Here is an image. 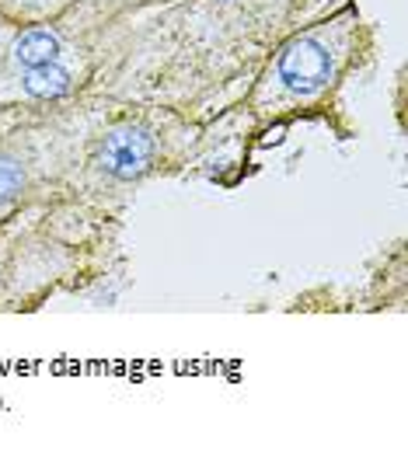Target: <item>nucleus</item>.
<instances>
[{"instance_id": "1", "label": "nucleus", "mask_w": 408, "mask_h": 453, "mask_svg": "<svg viewBox=\"0 0 408 453\" xmlns=\"http://www.w3.org/2000/svg\"><path fill=\"white\" fill-rule=\"evenodd\" d=\"M150 161H154V140L140 126H122L116 133H109L102 150H98L102 171H109L119 181H129V178L143 174L150 168Z\"/></svg>"}, {"instance_id": "4", "label": "nucleus", "mask_w": 408, "mask_h": 453, "mask_svg": "<svg viewBox=\"0 0 408 453\" xmlns=\"http://www.w3.org/2000/svg\"><path fill=\"white\" fill-rule=\"evenodd\" d=\"M25 91L32 98H59L70 91V73L57 66V63H42V66H32L25 73Z\"/></svg>"}, {"instance_id": "5", "label": "nucleus", "mask_w": 408, "mask_h": 453, "mask_svg": "<svg viewBox=\"0 0 408 453\" xmlns=\"http://www.w3.org/2000/svg\"><path fill=\"white\" fill-rule=\"evenodd\" d=\"M25 185V168L14 157H0V203L14 199Z\"/></svg>"}, {"instance_id": "2", "label": "nucleus", "mask_w": 408, "mask_h": 453, "mask_svg": "<svg viewBox=\"0 0 408 453\" xmlns=\"http://www.w3.org/2000/svg\"><path fill=\"white\" fill-rule=\"evenodd\" d=\"M328 70H332V57H328V50H325L318 39H300V42H293L290 50L280 57V66H276L280 81H283L290 91H296V95L314 91V88L328 77Z\"/></svg>"}, {"instance_id": "3", "label": "nucleus", "mask_w": 408, "mask_h": 453, "mask_svg": "<svg viewBox=\"0 0 408 453\" xmlns=\"http://www.w3.org/2000/svg\"><path fill=\"white\" fill-rule=\"evenodd\" d=\"M11 57L18 66L32 70V66H42V63H57L59 57V39L50 32V28H28L18 35Z\"/></svg>"}]
</instances>
